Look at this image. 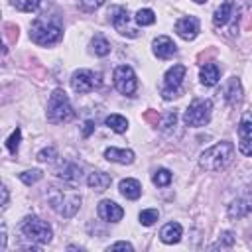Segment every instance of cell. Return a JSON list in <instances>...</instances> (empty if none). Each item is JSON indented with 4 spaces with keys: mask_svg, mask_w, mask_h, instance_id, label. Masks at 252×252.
Returning <instances> with one entry per match:
<instances>
[{
    "mask_svg": "<svg viewBox=\"0 0 252 252\" xmlns=\"http://www.w3.org/2000/svg\"><path fill=\"white\" fill-rule=\"evenodd\" d=\"M96 213H98V217H100L104 222H118V220L124 217L122 207H120L118 203L110 201V199H102V201L98 203V207H96Z\"/></svg>",
    "mask_w": 252,
    "mask_h": 252,
    "instance_id": "4fadbf2b",
    "label": "cell"
},
{
    "mask_svg": "<svg viewBox=\"0 0 252 252\" xmlns=\"http://www.w3.org/2000/svg\"><path fill=\"white\" fill-rule=\"evenodd\" d=\"M104 124H106L112 132H116V134H122V132H126V128H128V120H126L124 116H120V114H110V116H106Z\"/></svg>",
    "mask_w": 252,
    "mask_h": 252,
    "instance_id": "d4e9b609",
    "label": "cell"
},
{
    "mask_svg": "<svg viewBox=\"0 0 252 252\" xmlns=\"http://www.w3.org/2000/svg\"><path fill=\"white\" fill-rule=\"evenodd\" d=\"M6 248V230H4V226H0V250H4Z\"/></svg>",
    "mask_w": 252,
    "mask_h": 252,
    "instance_id": "74e56055",
    "label": "cell"
},
{
    "mask_svg": "<svg viewBox=\"0 0 252 252\" xmlns=\"http://www.w3.org/2000/svg\"><path fill=\"white\" fill-rule=\"evenodd\" d=\"M22 232L26 238H30L32 242H37V244H47V242H51V236H53L51 226L35 215L26 217L22 220Z\"/></svg>",
    "mask_w": 252,
    "mask_h": 252,
    "instance_id": "8992f818",
    "label": "cell"
},
{
    "mask_svg": "<svg viewBox=\"0 0 252 252\" xmlns=\"http://www.w3.org/2000/svg\"><path fill=\"white\" fill-rule=\"evenodd\" d=\"M110 183H112V177L108 175V173H104V171H93V173H89V177H87V185L91 187V189H94V191H106L108 187H110Z\"/></svg>",
    "mask_w": 252,
    "mask_h": 252,
    "instance_id": "ffe728a7",
    "label": "cell"
},
{
    "mask_svg": "<svg viewBox=\"0 0 252 252\" xmlns=\"http://www.w3.org/2000/svg\"><path fill=\"white\" fill-rule=\"evenodd\" d=\"M81 175H83L81 165H79V163H73V161L63 163V165L59 167V171H57V177L63 179V181L69 183V185H77V183L81 181Z\"/></svg>",
    "mask_w": 252,
    "mask_h": 252,
    "instance_id": "9a60e30c",
    "label": "cell"
},
{
    "mask_svg": "<svg viewBox=\"0 0 252 252\" xmlns=\"http://www.w3.org/2000/svg\"><path fill=\"white\" fill-rule=\"evenodd\" d=\"M211 112H213V102L209 98H195L187 106V110L183 114V122L187 126H193V128L205 126L211 120Z\"/></svg>",
    "mask_w": 252,
    "mask_h": 252,
    "instance_id": "5b68a950",
    "label": "cell"
},
{
    "mask_svg": "<svg viewBox=\"0 0 252 252\" xmlns=\"http://www.w3.org/2000/svg\"><path fill=\"white\" fill-rule=\"evenodd\" d=\"M104 158L114 163H132L134 161V152L132 150H122V148H106Z\"/></svg>",
    "mask_w": 252,
    "mask_h": 252,
    "instance_id": "44dd1931",
    "label": "cell"
},
{
    "mask_svg": "<svg viewBox=\"0 0 252 252\" xmlns=\"http://www.w3.org/2000/svg\"><path fill=\"white\" fill-rule=\"evenodd\" d=\"M152 51L158 59H171L175 53H177V45L173 43L171 37L167 35H158L152 43Z\"/></svg>",
    "mask_w": 252,
    "mask_h": 252,
    "instance_id": "5bb4252c",
    "label": "cell"
},
{
    "mask_svg": "<svg viewBox=\"0 0 252 252\" xmlns=\"http://www.w3.org/2000/svg\"><path fill=\"white\" fill-rule=\"evenodd\" d=\"M8 199H10V195H8V189L0 183V207H4L6 203H8Z\"/></svg>",
    "mask_w": 252,
    "mask_h": 252,
    "instance_id": "8d00e7d4",
    "label": "cell"
},
{
    "mask_svg": "<svg viewBox=\"0 0 252 252\" xmlns=\"http://www.w3.org/2000/svg\"><path fill=\"white\" fill-rule=\"evenodd\" d=\"M185 73H187L185 65H173V67H169L165 71V75H163V87H161V96L165 100L177 96V93H179V89L183 85Z\"/></svg>",
    "mask_w": 252,
    "mask_h": 252,
    "instance_id": "52a82bcc",
    "label": "cell"
},
{
    "mask_svg": "<svg viewBox=\"0 0 252 252\" xmlns=\"http://www.w3.org/2000/svg\"><path fill=\"white\" fill-rule=\"evenodd\" d=\"M134 20H136V24H140V26H152V24L156 22V14H154V10H150V8H140V10L136 12Z\"/></svg>",
    "mask_w": 252,
    "mask_h": 252,
    "instance_id": "4316f807",
    "label": "cell"
},
{
    "mask_svg": "<svg viewBox=\"0 0 252 252\" xmlns=\"http://www.w3.org/2000/svg\"><path fill=\"white\" fill-rule=\"evenodd\" d=\"M100 85V75L98 73H93L89 69H79L71 75V87L75 93H91L94 87Z\"/></svg>",
    "mask_w": 252,
    "mask_h": 252,
    "instance_id": "30bf717a",
    "label": "cell"
},
{
    "mask_svg": "<svg viewBox=\"0 0 252 252\" xmlns=\"http://www.w3.org/2000/svg\"><path fill=\"white\" fill-rule=\"evenodd\" d=\"M138 219H140V222H142L144 226H152V224L159 219V213H158V209H146V211H142V213L138 215Z\"/></svg>",
    "mask_w": 252,
    "mask_h": 252,
    "instance_id": "4dcf8cb0",
    "label": "cell"
},
{
    "mask_svg": "<svg viewBox=\"0 0 252 252\" xmlns=\"http://www.w3.org/2000/svg\"><path fill=\"white\" fill-rule=\"evenodd\" d=\"M232 158H234V144L224 140V142H219V144L207 148L199 156V165L205 171H220L232 161Z\"/></svg>",
    "mask_w": 252,
    "mask_h": 252,
    "instance_id": "7a4b0ae2",
    "label": "cell"
},
{
    "mask_svg": "<svg viewBox=\"0 0 252 252\" xmlns=\"http://www.w3.org/2000/svg\"><path fill=\"white\" fill-rule=\"evenodd\" d=\"M224 98H226V102L232 104V106L240 102V98H242V89H240V81H238L236 77L228 79V83H226V87H224Z\"/></svg>",
    "mask_w": 252,
    "mask_h": 252,
    "instance_id": "603a6c76",
    "label": "cell"
},
{
    "mask_svg": "<svg viewBox=\"0 0 252 252\" xmlns=\"http://www.w3.org/2000/svg\"><path fill=\"white\" fill-rule=\"evenodd\" d=\"M199 79L205 87H215L220 79V69L217 63H205L201 67V73H199Z\"/></svg>",
    "mask_w": 252,
    "mask_h": 252,
    "instance_id": "d6986e66",
    "label": "cell"
},
{
    "mask_svg": "<svg viewBox=\"0 0 252 252\" xmlns=\"http://www.w3.org/2000/svg\"><path fill=\"white\" fill-rule=\"evenodd\" d=\"M81 201H83L81 193L75 187H55V185H51L47 189L49 207L65 219H71L81 209Z\"/></svg>",
    "mask_w": 252,
    "mask_h": 252,
    "instance_id": "6da1fadb",
    "label": "cell"
},
{
    "mask_svg": "<svg viewBox=\"0 0 252 252\" xmlns=\"http://www.w3.org/2000/svg\"><path fill=\"white\" fill-rule=\"evenodd\" d=\"M238 138H240V152L244 156H250L252 154V122H250V114L244 112L240 124H238Z\"/></svg>",
    "mask_w": 252,
    "mask_h": 252,
    "instance_id": "7c38bea8",
    "label": "cell"
},
{
    "mask_svg": "<svg viewBox=\"0 0 252 252\" xmlns=\"http://www.w3.org/2000/svg\"><path fill=\"white\" fill-rule=\"evenodd\" d=\"M171 171L169 169H165V167H159V169H156L154 173H152V181H154V185H158V187H167L169 183H171Z\"/></svg>",
    "mask_w": 252,
    "mask_h": 252,
    "instance_id": "484cf974",
    "label": "cell"
},
{
    "mask_svg": "<svg viewBox=\"0 0 252 252\" xmlns=\"http://www.w3.org/2000/svg\"><path fill=\"white\" fill-rule=\"evenodd\" d=\"M12 6L20 12H35L41 6V0H12Z\"/></svg>",
    "mask_w": 252,
    "mask_h": 252,
    "instance_id": "83f0119b",
    "label": "cell"
},
{
    "mask_svg": "<svg viewBox=\"0 0 252 252\" xmlns=\"http://www.w3.org/2000/svg\"><path fill=\"white\" fill-rule=\"evenodd\" d=\"M20 142H22V130H20V128H16V130L10 134V138L6 140V148H8V152H10L12 156H16V154H18Z\"/></svg>",
    "mask_w": 252,
    "mask_h": 252,
    "instance_id": "f1b7e54d",
    "label": "cell"
},
{
    "mask_svg": "<svg viewBox=\"0 0 252 252\" xmlns=\"http://www.w3.org/2000/svg\"><path fill=\"white\" fill-rule=\"evenodd\" d=\"M110 22H112V28L120 33V35H126V37H138L140 32L136 26H132L130 22V14L124 6H114L110 10Z\"/></svg>",
    "mask_w": 252,
    "mask_h": 252,
    "instance_id": "9c48e42d",
    "label": "cell"
},
{
    "mask_svg": "<svg viewBox=\"0 0 252 252\" xmlns=\"http://www.w3.org/2000/svg\"><path fill=\"white\" fill-rule=\"evenodd\" d=\"M232 244H234V234L232 232H222L213 248H230Z\"/></svg>",
    "mask_w": 252,
    "mask_h": 252,
    "instance_id": "d6a6232c",
    "label": "cell"
},
{
    "mask_svg": "<svg viewBox=\"0 0 252 252\" xmlns=\"http://www.w3.org/2000/svg\"><path fill=\"white\" fill-rule=\"evenodd\" d=\"M175 122H177V112L175 110H169V112H165L161 116L159 126H161V130H169L171 126H175Z\"/></svg>",
    "mask_w": 252,
    "mask_h": 252,
    "instance_id": "1f68e13d",
    "label": "cell"
},
{
    "mask_svg": "<svg viewBox=\"0 0 252 252\" xmlns=\"http://www.w3.org/2000/svg\"><path fill=\"white\" fill-rule=\"evenodd\" d=\"M250 213V201L248 197H238L228 205V217L230 219H244Z\"/></svg>",
    "mask_w": 252,
    "mask_h": 252,
    "instance_id": "7402d4cb",
    "label": "cell"
},
{
    "mask_svg": "<svg viewBox=\"0 0 252 252\" xmlns=\"http://www.w3.org/2000/svg\"><path fill=\"white\" fill-rule=\"evenodd\" d=\"M175 33L185 39V41H191L199 35V20L195 16H185L181 20L175 22Z\"/></svg>",
    "mask_w": 252,
    "mask_h": 252,
    "instance_id": "8fae6325",
    "label": "cell"
},
{
    "mask_svg": "<svg viewBox=\"0 0 252 252\" xmlns=\"http://www.w3.org/2000/svg\"><path fill=\"white\" fill-rule=\"evenodd\" d=\"M79 4L85 8V10H96L104 4V0H79Z\"/></svg>",
    "mask_w": 252,
    "mask_h": 252,
    "instance_id": "e575fe53",
    "label": "cell"
},
{
    "mask_svg": "<svg viewBox=\"0 0 252 252\" xmlns=\"http://www.w3.org/2000/svg\"><path fill=\"white\" fill-rule=\"evenodd\" d=\"M108 250H134V246L130 244V242H114V244H110L108 246Z\"/></svg>",
    "mask_w": 252,
    "mask_h": 252,
    "instance_id": "d590c367",
    "label": "cell"
},
{
    "mask_svg": "<svg viewBox=\"0 0 252 252\" xmlns=\"http://www.w3.org/2000/svg\"><path fill=\"white\" fill-rule=\"evenodd\" d=\"M118 189H120V195L126 197V199H130V201H136V199H140V195H142V185H140V181H138V179H132V177L122 179L120 185H118Z\"/></svg>",
    "mask_w": 252,
    "mask_h": 252,
    "instance_id": "ac0fdd59",
    "label": "cell"
},
{
    "mask_svg": "<svg viewBox=\"0 0 252 252\" xmlns=\"http://www.w3.org/2000/svg\"><path fill=\"white\" fill-rule=\"evenodd\" d=\"M236 14H238V10H236ZM236 14H234V2H232V0L222 2V4L215 10V14H213V24H215V28L226 26V22L232 20Z\"/></svg>",
    "mask_w": 252,
    "mask_h": 252,
    "instance_id": "2e32d148",
    "label": "cell"
},
{
    "mask_svg": "<svg viewBox=\"0 0 252 252\" xmlns=\"http://www.w3.org/2000/svg\"><path fill=\"white\" fill-rule=\"evenodd\" d=\"M85 126H87V128H85V136H89V132L93 130V122H87Z\"/></svg>",
    "mask_w": 252,
    "mask_h": 252,
    "instance_id": "f35d334b",
    "label": "cell"
},
{
    "mask_svg": "<svg viewBox=\"0 0 252 252\" xmlns=\"http://www.w3.org/2000/svg\"><path fill=\"white\" fill-rule=\"evenodd\" d=\"M193 2H197V4H205L207 0H193Z\"/></svg>",
    "mask_w": 252,
    "mask_h": 252,
    "instance_id": "ab89813d",
    "label": "cell"
},
{
    "mask_svg": "<svg viewBox=\"0 0 252 252\" xmlns=\"http://www.w3.org/2000/svg\"><path fill=\"white\" fill-rule=\"evenodd\" d=\"M181 234H183V228L179 222H167L159 230V240L163 244H175L181 240Z\"/></svg>",
    "mask_w": 252,
    "mask_h": 252,
    "instance_id": "e0dca14e",
    "label": "cell"
},
{
    "mask_svg": "<svg viewBox=\"0 0 252 252\" xmlns=\"http://www.w3.org/2000/svg\"><path fill=\"white\" fill-rule=\"evenodd\" d=\"M55 154H57V152H55V148H53V146H49V148H43V150L37 154V159H39V161H51V159L55 158Z\"/></svg>",
    "mask_w": 252,
    "mask_h": 252,
    "instance_id": "836d02e7",
    "label": "cell"
},
{
    "mask_svg": "<svg viewBox=\"0 0 252 252\" xmlns=\"http://www.w3.org/2000/svg\"><path fill=\"white\" fill-rule=\"evenodd\" d=\"M91 49H93L94 55L104 57V55L110 53V43H108L106 37H102V35H94V37L91 39Z\"/></svg>",
    "mask_w": 252,
    "mask_h": 252,
    "instance_id": "cb8c5ba5",
    "label": "cell"
},
{
    "mask_svg": "<svg viewBox=\"0 0 252 252\" xmlns=\"http://www.w3.org/2000/svg\"><path fill=\"white\" fill-rule=\"evenodd\" d=\"M30 37L37 45H51L63 37V28L51 18H37L30 28Z\"/></svg>",
    "mask_w": 252,
    "mask_h": 252,
    "instance_id": "3957f363",
    "label": "cell"
},
{
    "mask_svg": "<svg viewBox=\"0 0 252 252\" xmlns=\"http://www.w3.org/2000/svg\"><path fill=\"white\" fill-rule=\"evenodd\" d=\"M114 87L118 89V93L126 94V96H132L136 93V87H138V81H136V73L130 65H118L114 69Z\"/></svg>",
    "mask_w": 252,
    "mask_h": 252,
    "instance_id": "ba28073f",
    "label": "cell"
},
{
    "mask_svg": "<svg viewBox=\"0 0 252 252\" xmlns=\"http://www.w3.org/2000/svg\"><path fill=\"white\" fill-rule=\"evenodd\" d=\"M73 116H75V110L69 102L67 93L63 89H55L47 102V120L51 124H61V122H69Z\"/></svg>",
    "mask_w": 252,
    "mask_h": 252,
    "instance_id": "277c9868",
    "label": "cell"
},
{
    "mask_svg": "<svg viewBox=\"0 0 252 252\" xmlns=\"http://www.w3.org/2000/svg\"><path fill=\"white\" fill-rule=\"evenodd\" d=\"M18 177H20L26 185H33V183H37V181L43 177V171H41V169H28V171H22Z\"/></svg>",
    "mask_w": 252,
    "mask_h": 252,
    "instance_id": "f546056e",
    "label": "cell"
}]
</instances>
